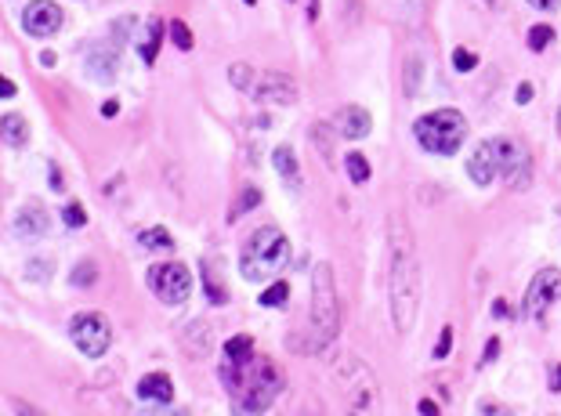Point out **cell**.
<instances>
[{
    "label": "cell",
    "instance_id": "cell-1",
    "mask_svg": "<svg viewBox=\"0 0 561 416\" xmlns=\"http://www.w3.org/2000/svg\"><path fill=\"white\" fill-rule=\"evenodd\" d=\"M221 384H225L232 406L239 413H261L283 391V373L276 369V362L250 355L243 362H225L221 366Z\"/></svg>",
    "mask_w": 561,
    "mask_h": 416
},
{
    "label": "cell",
    "instance_id": "cell-2",
    "mask_svg": "<svg viewBox=\"0 0 561 416\" xmlns=\"http://www.w3.org/2000/svg\"><path fill=\"white\" fill-rule=\"evenodd\" d=\"M391 319H395V330L406 333L417 319V304H420V265L413 257V243H409V232L402 236V225H395L391 232Z\"/></svg>",
    "mask_w": 561,
    "mask_h": 416
},
{
    "label": "cell",
    "instance_id": "cell-3",
    "mask_svg": "<svg viewBox=\"0 0 561 416\" xmlns=\"http://www.w3.org/2000/svg\"><path fill=\"white\" fill-rule=\"evenodd\" d=\"M286 261H290V239L276 225L257 228L254 236L243 243V250H239V272H243L247 283H265Z\"/></svg>",
    "mask_w": 561,
    "mask_h": 416
},
{
    "label": "cell",
    "instance_id": "cell-4",
    "mask_svg": "<svg viewBox=\"0 0 561 416\" xmlns=\"http://www.w3.org/2000/svg\"><path fill=\"white\" fill-rule=\"evenodd\" d=\"M413 134H417L420 149L435 152V156H457L460 145L467 142V120L457 109H435L413 123Z\"/></svg>",
    "mask_w": 561,
    "mask_h": 416
},
{
    "label": "cell",
    "instance_id": "cell-5",
    "mask_svg": "<svg viewBox=\"0 0 561 416\" xmlns=\"http://www.w3.org/2000/svg\"><path fill=\"white\" fill-rule=\"evenodd\" d=\"M312 330L319 348L330 344L337 337V330H341V301H337L330 265H319L312 275Z\"/></svg>",
    "mask_w": 561,
    "mask_h": 416
},
{
    "label": "cell",
    "instance_id": "cell-6",
    "mask_svg": "<svg viewBox=\"0 0 561 416\" xmlns=\"http://www.w3.org/2000/svg\"><path fill=\"white\" fill-rule=\"evenodd\" d=\"M489 149H493L496 178L504 181L507 189H529V181H533L529 149L522 142H514V138H489Z\"/></svg>",
    "mask_w": 561,
    "mask_h": 416
},
{
    "label": "cell",
    "instance_id": "cell-7",
    "mask_svg": "<svg viewBox=\"0 0 561 416\" xmlns=\"http://www.w3.org/2000/svg\"><path fill=\"white\" fill-rule=\"evenodd\" d=\"M145 283L156 294V301H163L167 308H178L192 294V275L181 261H160V265H153L149 275H145Z\"/></svg>",
    "mask_w": 561,
    "mask_h": 416
},
{
    "label": "cell",
    "instance_id": "cell-8",
    "mask_svg": "<svg viewBox=\"0 0 561 416\" xmlns=\"http://www.w3.org/2000/svg\"><path fill=\"white\" fill-rule=\"evenodd\" d=\"M69 337H73L80 355H87V359H102L105 351H109V344H113V326H109V319L98 312H80V315H73V322H69Z\"/></svg>",
    "mask_w": 561,
    "mask_h": 416
},
{
    "label": "cell",
    "instance_id": "cell-9",
    "mask_svg": "<svg viewBox=\"0 0 561 416\" xmlns=\"http://www.w3.org/2000/svg\"><path fill=\"white\" fill-rule=\"evenodd\" d=\"M558 297H561V272L558 268H543V272L533 275V283H529V290H525L522 308L529 319H543V312H547Z\"/></svg>",
    "mask_w": 561,
    "mask_h": 416
},
{
    "label": "cell",
    "instance_id": "cell-10",
    "mask_svg": "<svg viewBox=\"0 0 561 416\" xmlns=\"http://www.w3.org/2000/svg\"><path fill=\"white\" fill-rule=\"evenodd\" d=\"M22 29H26L29 37H55L58 29H62V8H58L55 0H33L22 8Z\"/></svg>",
    "mask_w": 561,
    "mask_h": 416
},
{
    "label": "cell",
    "instance_id": "cell-11",
    "mask_svg": "<svg viewBox=\"0 0 561 416\" xmlns=\"http://www.w3.org/2000/svg\"><path fill=\"white\" fill-rule=\"evenodd\" d=\"M247 95L257 98V102H268V105H290L297 98V87L290 76L283 73H254V80H250Z\"/></svg>",
    "mask_w": 561,
    "mask_h": 416
},
{
    "label": "cell",
    "instance_id": "cell-12",
    "mask_svg": "<svg viewBox=\"0 0 561 416\" xmlns=\"http://www.w3.org/2000/svg\"><path fill=\"white\" fill-rule=\"evenodd\" d=\"M87 69H91L98 80H113L116 76V69H120V37H116V29L105 40H95V44L87 48Z\"/></svg>",
    "mask_w": 561,
    "mask_h": 416
},
{
    "label": "cell",
    "instance_id": "cell-13",
    "mask_svg": "<svg viewBox=\"0 0 561 416\" xmlns=\"http://www.w3.org/2000/svg\"><path fill=\"white\" fill-rule=\"evenodd\" d=\"M373 127L370 113L362 109V105H348V109H341L337 113V134L341 138H348V142H359V138H366Z\"/></svg>",
    "mask_w": 561,
    "mask_h": 416
},
{
    "label": "cell",
    "instance_id": "cell-14",
    "mask_svg": "<svg viewBox=\"0 0 561 416\" xmlns=\"http://www.w3.org/2000/svg\"><path fill=\"white\" fill-rule=\"evenodd\" d=\"M51 228L48 210L40 207V203H29V207L19 210V218H15V236L19 239H40L44 232Z\"/></svg>",
    "mask_w": 561,
    "mask_h": 416
},
{
    "label": "cell",
    "instance_id": "cell-15",
    "mask_svg": "<svg viewBox=\"0 0 561 416\" xmlns=\"http://www.w3.org/2000/svg\"><path fill=\"white\" fill-rule=\"evenodd\" d=\"M467 174H471V181L475 185H493L496 181V163H493V149H489V138L485 142L475 145V152L467 156Z\"/></svg>",
    "mask_w": 561,
    "mask_h": 416
},
{
    "label": "cell",
    "instance_id": "cell-16",
    "mask_svg": "<svg viewBox=\"0 0 561 416\" xmlns=\"http://www.w3.org/2000/svg\"><path fill=\"white\" fill-rule=\"evenodd\" d=\"M138 398L142 402H153V406H167L174 402V384L167 373H149L145 380H138Z\"/></svg>",
    "mask_w": 561,
    "mask_h": 416
},
{
    "label": "cell",
    "instance_id": "cell-17",
    "mask_svg": "<svg viewBox=\"0 0 561 416\" xmlns=\"http://www.w3.org/2000/svg\"><path fill=\"white\" fill-rule=\"evenodd\" d=\"M272 163H276V171H279V178H283L286 189L301 192V167H297L294 149H290V145H279V149L272 152Z\"/></svg>",
    "mask_w": 561,
    "mask_h": 416
},
{
    "label": "cell",
    "instance_id": "cell-18",
    "mask_svg": "<svg viewBox=\"0 0 561 416\" xmlns=\"http://www.w3.org/2000/svg\"><path fill=\"white\" fill-rule=\"evenodd\" d=\"M0 142H8L11 149H22L29 142V120L22 113L0 116Z\"/></svg>",
    "mask_w": 561,
    "mask_h": 416
},
{
    "label": "cell",
    "instance_id": "cell-19",
    "mask_svg": "<svg viewBox=\"0 0 561 416\" xmlns=\"http://www.w3.org/2000/svg\"><path fill=\"white\" fill-rule=\"evenodd\" d=\"M160 40H163V22L149 19L142 29V40H138V55H142L145 66H153L156 62V55H160Z\"/></svg>",
    "mask_w": 561,
    "mask_h": 416
},
{
    "label": "cell",
    "instance_id": "cell-20",
    "mask_svg": "<svg viewBox=\"0 0 561 416\" xmlns=\"http://www.w3.org/2000/svg\"><path fill=\"white\" fill-rule=\"evenodd\" d=\"M138 243H142L145 250H156V254H171L174 250V239L167 236V228H145L142 236H138Z\"/></svg>",
    "mask_w": 561,
    "mask_h": 416
},
{
    "label": "cell",
    "instance_id": "cell-21",
    "mask_svg": "<svg viewBox=\"0 0 561 416\" xmlns=\"http://www.w3.org/2000/svg\"><path fill=\"white\" fill-rule=\"evenodd\" d=\"M344 171H348V178H352L355 185H366V181H370V160H366L362 152H348Z\"/></svg>",
    "mask_w": 561,
    "mask_h": 416
},
{
    "label": "cell",
    "instance_id": "cell-22",
    "mask_svg": "<svg viewBox=\"0 0 561 416\" xmlns=\"http://www.w3.org/2000/svg\"><path fill=\"white\" fill-rule=\"evenodd\" d=\"M69 283L77 286V290H91V286L98 283V265L95 261H80V265L73 268V275H69Z\"/></svg>",
    "mask_w": 561,
    "mask_h": 416
},
{
    "label": "cell",
    "instance_id": "cell-23",
    "mask_svg": "<svg viewBox=\"0 0 561 416\" xmlns=\"http://www.w3.org/2000/svg\"><path fill=\"white\" fill-rule=\"evenodd\" d=\"M254 355V341H250L247 333H239V337H232V341H225V359L229 362H243Z\"/></svg>",
    "mask_w": 561,
    "mask_h": 416
},
{
    "label": "cell",
    "instance_id": "cell-24",
    "mask_svg": "<svg viewBox=\"0 0 561 416\" xmlns=\"http://www.w3.org/2000/svg\"><path fill=\"white\" fill-rule=\"evenodd\" d=\"M167 37H171V44L178 51H192V33H189V26H185L181 19L167 22Z\"/></svg>",
    "mask_w": 561,
    "mask_h": 416
},
{
    "label": "cell",
    "instance_id": "cell-25",
    "mask_svg": "<svg viewBox=\"0 0 561 416\" xmlns=\"http://www.w3.org/2000/svg\"><path fill=\"white\" fill-rule=\"evenodd\" d=\"M286 297H290V283H272L265 294H261V304H265V308H279V304H286Z\"/></svg>",
    "mask_w": 561,
    "mask_h": 416
},
{
    "label": "cell",
    "instance_id": "cell-26",
    "mask_svg": "<svg viewBox=\"0 0 561 416\" xmlns=\"http://www.w3.org/2000/svg\"><path fill=\"white\" fill-rule=\"evenodd\" d=\"M257 203H261V192H257V189H243V199H239V207H232L229 218H232V221L243 218L247 210H254V207H257Z\"/></svg>",
    "mask_w": 561,
    "mask_h": 416
},
{
    "label": "cell",
    "instance_id": "cell-27",
    "mask_svg": "<svg viewBox=\"0 0 561 416\" xmlns=\"http://www.w3.org/2000/svg\"><path fill=\"white\" fill-rule=\"evenodd\" d=\"M62 221H66L69 228H84L87 225L84 207H80V203H66V207H62Z\"/></svg>",
    "mask_w": 561,
    "mask_h": 416
},
{
    "label": "cell",
    "instance_id": "cell-28",
    "mask_svg": "<svg viewBox=\"0 0 561 416\" xmlns=\"http://www.w3.org/2000/svg\"><path fill=\"white\" fill-rule=\"evenodd\" d=\"M475 66H478V55H475V51H464V48L453 51V69H457V73H471Z\"/></svg>",
    "mask_w": 561,
    "mask_h": 416
},
{
    "label": "cell",
    "instance_id": "cell-29",
    "mask_svg": "<svg viewBox=\"0 0 561 416\" xmlns=\"http://www.w3.org/2000/svg\"><path fill=\"white\" fill-rule=\"evenodd\" d=\"M554 40V29L551 26H533V33H529V48L533 51H543L547 44Z\"/></svg>",
    "mask_w": 561,
    "mask_h": 416
},
{
    "label": "cell",
    "instance_id": "cell-30",
    "mask_svg": "<svg viewBox=\"0 0 561 416\" xmlns=\"http://www.w3.org/2000/svg\"><path fill=\"white\" fill-rule=\"evenodd\" d=\"M449 351H453V326H446V330H442V337H438L435 359H446Z\"/></svg>",
    "mask_w": 561,
    "mask_h": 416
},
{
    "label": "cell",
    "instance_id": "cell-31",
    "mask_svg": "<svg viewBox=\"0 0 561 416\" xmlns=\"http://www.w3.org/2000/svg\"><path fill=\"white\" fill-rule=\"evenodd\" d=\"M514 102L525 105V102H533V84H522L518 91H514Z\"/></svg>",
    "mask_w": 561,
    "mask_h": 416
},
{
    "label": "cell",
    "instance_id": "cell-32",
    "mask_svg": "<svg viewBox=\"0 0 561 416\" xmlns=\"http://www.w3.org/2000/svg\"><path fill=\"white\" fill-rule=\"evenodd\" d=\"M15 95H19V87L11 84L8 76H0V98H15Z\"/></svg>",
    "mask_w": 561,
    "mask_h": 416
},
{
    "label": "cell",
    "instance_id": "cell-33",
    "mask_svg": "<svg viewBox=\"0 0 561 416\" xmlns=\"http://www.w3.org/2000/svg\"><path fill=\"white\" fill-rule=\"evenodd\" d=\"M496 355H500V341H496V337H493V341L485 344V355H482V362H493Z\"/></svg>",
    "mask_w": 561,
    "mask_h": 416
},
{
    "label": "cell",
    "instance_id": "cell-34",
    "mask_svg": "<svg viewBox=\"0 0 561 416\" xmlns=\"http://www.w3.org/2000/svg\"><path fill=\"white\" fill-rule=\"evenodd\" d=\"M420 413H424V416H431V413H438V402H431V398H420Z\"/></svg>",
    "mask_w": 561,
    "mask_h": 416
},
{
    "label": "cell",
    "instance_id": "cell-35",
    "mask_svg": "<svg viewBox=\"0 0 561 416\" xmlns=\"http://www.w3.org/2000/svg\"><path fill=\"white\" fill-rule=\"evenodd\" d=\"M529 4H533L536 11H554V8H558V0H529Z\"/></svg>",
    "mask_w": 561,
    "mask_h": 416
},
{
    "label": "cell",
    "instance_id": "cell-36",
    "mask_svg": "<svg viewBox=\"0 0 561 416\" xmlns=\"http://www.w3.org/2000/svg\"><path fill=\"white\" fill-rule=\"evenodd\" d=\"M116 113H120V105H116V102H105V105H102V116H105V120H113Z\"/></svg>",
    "mask_w": 561,
    "mask_h": 416
},
{
    "label": "cell",
    "instance_id": "cell-37",
    "mask_svg": "<svg viewBox=\"0 0 561 416\" xmlns=\"http://www.w3.org/2000/svg\"><path fill=\"white\" fill-rule=\"evenodd\" d=\"M51 189H62V174H58V167H51Z\"/></svg>",
    "mask_w": 561,
    "mask_h": 416
},
{
    "label": "cell",
    "instance_id": "cell-38",
    "mask_svg": "<svg viewBox=\"0 0 561 416\" xmlns=\"http://www.w3.org/2000/svg\"><path fill=\"white\" fill-rule=\"evenodd\" d=\"M493 312L500 315V319H507V304L504 301H493Z\"/></svg>",
    "mask_w": 561,
    "mask_h": 416
},
{
    "label": "cell",
    "instance_id": "cell-39",
    "mask_svg": "<svg viewBox=\"0 0 561 416\" xmlns=\"http://www.w3.org/2000/svg\"><path fill=\"white\" fill-rule=\"evenodd\" d=\"M551 391H561V366L554 369V380H551Z\"/></svg>",
    "mask_w": 561,
    "mask_h": 416
},
{
    "label": "cell",
    "instance_id": "cell-40",
    "mask_svg": "<svg viewBox=\"0 0 561 416\" xmlns=\"http://www.w3.org/2000/svg\"><path fill=\"white\" fill-rule=\"evenodd\" d=\"M558 131H561V113H558Z\"/></svg>",
    "mask_w": 561,
    "mask_h": 416
},
{
    "label": "cell",
    "instance_id": "cell-41",
    "mask_svg": "<svg viewBox=\"0 0 561 416\" xmlns=\"http://www.w3.org/2000/svg\"><path fill=\"white\" fill-rule=\"evenodd\" d=\"M247 4H257V0H247Z\"/></svg>",
    "mask_w": 561,
    "mask_h": 416
},
{
    "label": "cell",
    "instance_id": "cell-42",
    "mask_svg": "<svg viewBox=\"0 0 561 416\" xmlns=\"http://www.w3.org/2000/svg\"><path fill=\"white\" fill-rule=\"evenodd\" d=\"M485 4H493V0H485Z\"/></svg>",
    "mask_w": 561,
    "mask_h": 416
}]
</instances>
